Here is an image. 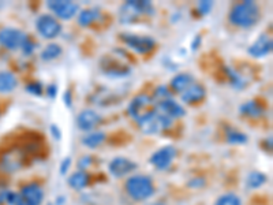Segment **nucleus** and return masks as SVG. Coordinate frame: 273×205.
<instances>
[{
	"label": "nucleus",
	"mask_w": 273,
	"mask_h": 205,
	"mask_svg": "<svg viewBox=\"0 0 273 205\" xmlns=\"http://www.w3.org/2000/svg\"><path fill=\"white\" fill-rule=\"evenodd\" d=\"M228 18L233 26H238L242 29H250L259 22L261 10L255 2L246 0V2H240L233 6Z\"/></svg>",
	"instance_id": "obj_1"
},
{
	"label": "nucleus",
	"mask_w": 273,
	"mask_h": 205,
	"mask_svg": "<svg viewBox=\"0 0 273 205\" xmlns=\"http://www.w3.org/2000/svg\"><path fill=\"white\" fill-rule=\"evenodd\" d=\"M126 191L135 201H145L154 194L153 180L146 175H133L126 180Z\"/></svg>",
	"instance_id": "obj_2"
},
{
	"label": "nucleus",
	"mask_w": 273,
	"mask_h": 205,
	"mask_svg": "<svg viewBox=\"0 0 273 205\" xmlns=\"http://www.w3.org/2000/svg\"><path fill=\"white\" fill-rule=\"evenodd\" d=\"M141 15H154L153 5L148 0H129L120 9L119 18L122 24H133Z\"/></svg>",
	"instance_id": "obj_3"
},
{
	"label": "nucleus",
	"mask_w": 273,
	"mask_h": 205,
	"mask_svg": "<svg viewBox=\"0 0 273 205\" xmlns=\"http://www.w3.org/2000/svg\"><path fill=\"white\" fill-rule=\"evenodd\" d=\"M152 103H153L152 97L148 95H139L131 100L127 112L138 125H141L156 111V108H152Z\"/></svg>",
	"instance_id": "obj_4"
},
{
	"label": "nucleus",
	"mask_w": 273,
	"mask_h": 205,
	"mask_svg": "<svg viewBox=\"0 0 273 205\" xmlns=\"http://www.w3.org/2000/svg\"><path fill=\"white\" fill-rule=\"evenodd\" d=\"M120 41L130 50L139 54V55H146L150 54L156 47V41L150 36H138L134 33H120Z\"/></svg>",
	"instance_id": "obj_5"
},
{
	"label": "nucleus",
	"mask_w": 273,
	"mask_h": 205,
	"mask_svg": "<svg viewBox=\"0 0 273 205\" xmlns=\"http://www.w3.org/2000/svg\"><path fill=\"white\" fill-rule=\"evenodd\" d=\"M29 36L25 32L17 28H3L0 29V45L5 47L6 50L17 51L22 50L26 39Z\"/></svg>",
	"instance_id": "obj_6"
},
{
	"label": "nucleus",
	"mask_w": 273,
	"mask_h": 205,
	"mask_svg": "<svg viewBox=\"0 0 273 205\" xmlns=\"http://www.w3.org/2000/svg\"><path fill=\"white\" fill-rule=\"evenodd\" d=\"M36 30L43 39L52 40L62 33V25L54 15L43 14L36 21Z\"/></svg>",
	"instance_id": "obj_7"
},
{
	"label": "nucleus",
	"mask_w": 273,
	"mask_h": 205,
	"mask_svg": "<svg viewBox=\"0 0 273 205\" xmlns=\"http://www.w3.org/2000/svg\"><path fill=\"white\" fill-rule=\"evenodd\" d=\"M171 125H172V119L169 116L154 111L148 119L139 125V127L142 129L145 134H159L161 131L168 130Z\"/></svg>",
	"instance_id": "obj_8"
},
{
	"label": "nucleus",
	"mask_w": 273,
	"mask_h": 205,
	"mask_svg": "<svg viewBox=\"0 0 273 205\" xmlns=\"http://www.w3.org/2000/svg\"><path fill=\"white\" fill-rule=\"evenodd\" d=\"M176 156H178V149L174 145H165L156 150L153 155L150 156L149 161L156 170L165 171L172 165Z\"/></svg>",
	"instance_id": "obj_9"
},
{
	"label": "nucleus",
	"mask_w": 273,
	"mask_h": 205,
	"mask_svg": "<svg viewBox=\"0 0 273 205\" xmlns=\"http://www.w3.org/2000/svg\"><path fill=\"white\" fill-rule=\"evenodd\" d=\"M47 7L54 13L58 18L63 21H69L74 18L80 13V5L70 0H50Z\"/></svg>",
	"instance_id": "obj_10"
},
{
	"label": "nucleus",
	"mask_w": 273,
	"mask_h": 205,
	"mask_svg": "<svg viewBox=\"0 0 273 205\" xmlns=\"http://www.w3.org/2000/svg\"><path fill=\"white\" fill-rule=\"evenodd\" d=\"M138 164L135 161L130 160L127 157H115L109 161L108 171L109 174L115 178H123L129 175L133 171L137 170Z\"/></svg>",
	"instance_id": "obj_11"
},
{
	"label": "nucleus",
	"mask_w": 273,
	"mask_h": 205,
	"mask_svg": "<svg viewBox=\"0 0 273 205\" xmlns=\"http://www.w3.org/2000/svg\"><path fill=\"white\" fill-rule=\"evenodd\" d=\"M26 205H41L44 201V190L39 183H28L18 193Z\"/></svg>",
	"instance_id": "obj_12"
},
{
	"label": "nucleus",
	"mask_w": 273,
	"mask_h": 205,
	"mask_svg": "<svg viewBox=\"0 0 273 205\" xmlns=\"http://www.w3.org/2000/svg\"><path fill=\"white\" fill-rule=\"evenodd\" d=\"M101 115L93 110H85L77 116V125L82 131H93L97 126L101 125Z\"/></svg>",
	"instance_id": "obj_13"
},
{
	"label": "nucleus",
	"mask_w": 273,
	"mask_h": 205,
	"mask_svg": "<svg viewBox=\"0 0 273 205\" xmlns=\"http://www.w3.org/2000/svg\"><path fill=\"white\" fill-rule=\"evenodd\" d=\"M273 50V43L272 39L268 37L266 35H261L254 41L253 44L250 45L247 48L248 55L253 56L255 59H261V58H265L268 56Z\"/></svg>",
	"instance_id": "obj_14"
},
{
	"label": "nucleus",
	"mask_w": 273,
	"mask_h": 205,
	"mask_svg": "<svg viewBox=\"0 0 273 205\" xmlns=\"http://www.w3.org/2000/svg\"><path fill=\"white\" fill-rule=\"evenodd\" d=\"M206 96V89L205 86H202L201 84H197L194 82L187 88L186 90H183L180 93V99L186 104H197L199 101H202Z\"/></svg>",
	"instance_id": "obj_15"
},
{
	"label": "nucleus",
	"mask_w": 273,
	"mask_h": 205,
	"mask_svg": "<svg viewBox=\"0 0 273 205\" xmlns=\"http://www.w3.org/2000/svg\"><path fill=\"white\" fill-rule=\"evenodd\" d=\"M157 108L160 110L161 114L172 118H183L186 115V111L182 105L179 104L178 101H175L174 99H164V100L157 101Z\"/></svg>",
	"instance_id": "obj_16"
},
{
	"label": "nucleus",
	"mask_w": 273,
	"mask_h": 205,
	"mask_svg": "<svg viewBox=\"0 0 273 205\" xmlns=\"http://www.w3.org/2000/svg\"><path fill=\"white\" fill-rule=\"evenodd\" d=\"M103 73L112 78H119V77H126L131 73V69L129 66L120 63L118 60L107 59L103 65Z\"/></svg>",
	"instance_id": "obj_17"
},
{
	"label": "nucleus",
	"mask_w": 273,
	"mask_h": 205,
	"mask_svg": "<svg viewBox=\"0 0 273 205\" xmlns=\"http://www.w3.org/2000/svg\"><path fill=\"white\" fill-rule=\"evenodd\" d=\"M191 84H194V77L189 73H180V74L175 75L171 84H169V89L175 92V93H182L183 90H186Z\"/></svg>",
	"instance_id": "obj_18"
},
{
	"label": "nucleus",
	"mask_w": 273,
	"mask_h": 205,
	"mask_svg": "<svg viewBox=\"0 0 273 205\" xmlns=\"http://www.w3.org/2000/svg\"><path fill=\"white\" fill-rule=\"evenodd\" d=\"M239 111H240L242 115L248 116V118H259V116H262L265 114V108L257 100L246 101L239 107Z\"/></svg>",
	"instance_id": "obj_19"
},
{
	"label": "nucleus",
	"mask_w": 273,
	"mask_h": 205,
	"mask_svg": "<svg viewBox=\"0 0 273 205\" xmlns=\"http://www.w3.org/2000/svg\"><path fill=\"white\" fill-rule=\"evenodd\" d=\"M90 183V175L86 171L78 170L74 174H71L69 178V185L74 189V190H84L85 187H88Z\"/></svg>",
	"instance_id": "obj_20"
},
{
	"label": "nucleus",
	"mask_w": 273,
	"mask_h": 205,
	"mask_svg": "<svg viewBox=\"0 0 273 205\" xmlns=\"http://www.w3.org/2000/svg\"><path fill=\"white\" fill-rule=\"evenodd\" d=\"M17 85V77L11 71H0V93H10Z\"/></svg>",
	"instance_id": "obj_21"
},
{
	"label": "nucleus",
	"mask_w": 273,
	"mask_h": 205,
	"mask_svg": "<svg viewBox=\"0 0 273 205\" xmlns=\"http://www.w3.org/2000/svg\"><path fill=\"white\" fill-rule=\"evenodd\" d=\"M100 15H101V13H100L99 9H85V10L78 13V24L84 28H88L99 20Z\"/></svg>",
	"instance_id": "obj_22"
},
{
	"label": "nucleus",
	"mask_w": 273,
	"mask_h": 205,
	"mask_svg": "<svg viewBox=\"0 0 273 205\" xmlns=\"http://www.w3.org/2000/svg\"><path fill=\"white\" fill-rule=\"evenodd\" d=\"M105 138L107 137H105L104 131H90L82 138V144L89 149H96L104 142Z\"/></svg>",
	"instance_id": "obj_23"
},
{
	"label": "nucleus",
	"mask_w": 273,
	"mask_h": 205,
	"mask_svg": "<svg viewBox=\"0 0 273 205\" xmlns=\"http://www.w3.org/2000/svg\"><path fill=\"white\" fill-rule=\"evenodd\" d=\"M223 71L225 73V75H227V78H228L231 86H232V88H235V89L242 90L244 86H246V84H247L243 77L239 74L236 70L231 69L229 66H224Z\"/></svg>",
	"instance_id": "obj_24"
},
{
	"label": "nucleus",
	"mask_w": 273,
	"mask_h": 205,
	"mask_svg": "<svg viewBox=\"0 0 273 205\" xmlns=\"http://www.w3.org/2000/svg\"><path fill=\"white\" fill-rule=\"evenodd\" d=\"M225 140L231 145H243L248 141V137L242 131L232 129V127H227L225 130Z\"/></svg>",
	"instance_id": "obj_25"
},
{
	"label": "nucleus",
	"mask_w": 273,
	"mask_h": 205,
	"mask_svg": "<svg viewBox=\"0 0 273 205\" xmlns=\"http://www.w3.org/2000/svg\"><path fill=\"white\" fill-rule=\"evenodd\" d=\"M268 180V176L265 175L263 172L259 171H251L246 178V185L248 189H259L261 186H263Z\"/></svg>",
	"instance_id": "obj_26"
},
{
	"label": "nucleus",
	"mask_w": 273,
	"mask_h": 205,
	"mask_svg": "<svg viewBox=\"0 0 273 205\" xmlns=\"http://www.w3.org/2000/svg\"><path fill=\"white\" fill-rule=\"evenodd\" d=\"M62 47L56 43H51L45 47L44 50L41 51V59L44 62H51V60L58 59L60 55H62Z\"/></svg>",
	"instance_id": "obj_27"
},
{
	"label": "nucleus",
	"mask_w": 273,
	"mask_h": 205,
	"mask_svg": "<svg viewBox=\"0 0 273 205\" xmlns=\"http://www.w3.org/2000/svg\"><path fill=\"white\" fill-rule=\"evenodd\" d=\"M2 167L7 171H15L21 167V156L14 153H7L3 156Z\"/></svg>",
	"instance_id": "obj_28"
},
{
	"label": "nucleus",
	"mask_w": 273,
	"mask_h": 205,
	"mask_svg": "<svg viewBox=\"0 0 273 205\" xmlns=\"http://www.w3.org/2000/svg\"><path fill=\"white\" fill-rule=\"evenodd\" d=\"M214 205H242V201L233 193H225V194L218 197Z\"/></svg>",
	"instance_id": "obj_29"
},
{
	"label": "nucleus",
	"mask_w": 273,
	"mask_h": 205,
	"mask_svg": "<svg viewBox=\"0 0 273 205\" xmlns=\"http://www.w3.org/2000/svg\"><path fill=\"white\" fill-rule=\"evenodd\" d=\"M153 97L154 99H159V101L164 100V99H172V97H171V89H169V86L165 85L159 86L157 89L154 90Z\"/></svg>",
	"instance_id": "obj_30"
},
{
	"label": "nucleus",
	"mask_w": 273,
	"mask_h": 205,
	"mask_svg": "<svg viewBox=\"0 0 273 205\" xmlns=\"http://www.w3.org/2000/svg\"><path fill=\"white\" fill-rule=\"evenodd\" d=\"M25 89L28 93H30V95L33 96H43V92H44L41 82H37V81H33V82L28 84Z\"/></svg>",
	"instance_id": "obj_31"
},
{
	"label": "nucleus",
	"mask_w": 273,
	"mask_h": 205,
	"mask_svg": "<svg viewBox=\"0 0 273 205\" xmlns=\"http://www.w3.org/2000/svg\"><path fill=\"white\" fill-rule=\"evenodd\" d=\"M212 9H213V2H210V0L199 2L198 6H197V11H198L199 15H208Z\"/></svg>",
	"instance_id": "obj_32"
},
{
	"label": "nucleus",
	"mask_w": 273,
	"mask_h": 205,
	"mask_svg": "<svg viewBox=\"0 0 273 205\" xmlns=\"http://www.w3.org/2000/svg\"><path fill=\"white\" fill-rule=\"evenodd\" d=\"M36 47H37V45H36L35 41L32 40V37H28L25 41V44H24V47H22V50L21 51H22L26 56H30L35 52Z\"/></svg>",
	"instance_id": "obj_33"
},
{
	"label": "nucleus",
	"mask_w": 273,
	"mask_h": 205,
	"mask_svg": "<svg viewBox=\"0 0 273 205\" xmlns=\"http://www.w3.org/2000/svg\"><path fill=\"white\" fill-rule=\"evenodd\" d=\"M71 164H73L71 157H66V159H63V161L60 163V168H59L60 175H67V172H69L70 168H71Z\"/></svg>",
	"instance_id": "obj_34"
},
{
	"label": "nucleus",
	"mask_w": 273,
	"mask_h": 205,
	"mask_svg": "<svg viewBox=\"0 0 273 205\" xmlns=\"http://www.w3.org/2000/svg\"><path fill=\"white\" fill-rule=\"evenodd\" d=\"M58 93H59V89H58V85L56 84H51L47 88V95L50 97L51 100H55L58 97Z\"/></svg>",
	"instance_id": "obj_35"
},
{
	"label": "nucleus",
	"mask_w": 273,
	"mask_h": 205,
	"mask_svg": "<svg viewBox=\"0 0 273 205\" xmlns=\"http://www.w3.org/2000/svg\"><path fill=\"white\" fill-rule=\"evenodd\" d=\"M92 163V156H84L78 160V167L81 171H85V168H88Z\"/></svg>",
	"instance_id": "obj_36"
},
{
	"label": "nucleus",
	"mask_w": 273,
	"mask_h": 205,
	"mask_svg": "<svg viewBox=\"0 0 273 205\" xmlns=\"http://www.w3.org/2000/svg\"><path fill=\"white\" fill-rule=\"evenodd\" d=\"M50 133H51V135H52V137H54L56 141L62 140V130H60V127H58L56 125H51Z\"/></svg>",
	"instance_id": "obj_37"
},
{
	"label": "nucleus",
	"mask_w": 273,
	"mask_h": 205,
	"mask_svg": "<svg viewBox=\"0 0 273 205\" xmlns=\"http://www.w3.org/2000/svg\"><path fill=\"white\" fill-rule=\"evenodd\" d=\"M189 185L191 186V187H194V189H199V187H202V186L205 185V180H204V178L197 176V178H194V179L190 180Z\"/></svg>",
	"instance_id": "obj_38"
},
{
	"label": "nucleus",
	"mask_w": 273,
	"mask_h": 205,
	"mask_svg": "<svg viewBox=\"0 0 273 205\" xmlns=\"http://www.w3.org/2000/svg\"><path fill=\"white\" fill-rule=\"evenodd\" d=\"M63 103L66 104V107H71L73 105V95H71V92L70 90H66L65 95H63Z\"/></svg>",
	"instance_id": "obj_39"
},
{
	"label": "nucleus",
	"mask_w": 273,
	"mask_h": 205,
	"mask_svg": "<svg viewBox=\"0 0 273 205\" xmlns=\"http://www.w3.org/2000/svg\"><path fill=\"white\" fill-rule=\"evenodd\" d=\"M201 44H202V37H201L199 35H197L193 39V41H191V50L197 51L199 48V45H201Z\"/></svg>",
	"instance_id": "obj_40"
}]
</instances>
